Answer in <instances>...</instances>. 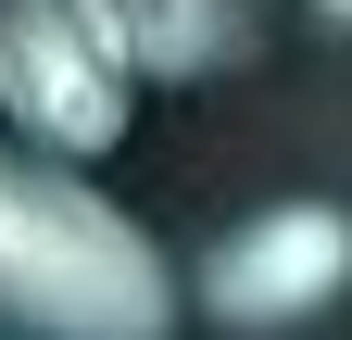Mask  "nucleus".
I'll return each instance as SVG.
<instances>
[{
  "label": "nucleus",
  "mask_w": 352,
  "mask_h": 340,
  "mask_svg": "<svg viewBox=\"0 0 352 340\" xmlns=\"http://www.w3.org/2000/svg\"><path fill=\"white\" fill-rule=\"evenodd\" d=\"M189 277L164 240L51 151H0V328L25 340H176Z\"/></svg>",
  "instance_id": "f257e3e1"
},
{
  "label": "nucleus",
  "mask_w": 352,
  "mask_h": 340,
  "mask_svg": "<svg viewBox=\"0 0 352 340\" xmlns=\"http://www.w3.org/2000/svg\"><path fill=\"white\" fill-rule=\"evenodd\" d=\"M0 114L51 164H88L139 114V38L113 0H0Z\"/></svg>",
  "instance_id": "f03ea898"
},
{
  "label": "nucleus",
  "mask_w": 352,
  "mask_h": 340,
  "mask_svg": "<svg viewBox=\"0 0 352 340\" xmlns=\"http://www.w3.org/2000/svg\"><path fill=\"white\" fill-rule=\"evenodd\" d=\"M352 290V215L340 202H264L201 252V315L214 328H302Z\"/></svg>",
  "instance_id": "7ed1b4c3"
},
{
  "label": "nucleus",
  "mask_w": 352,
  "mask_h": 340,
  "mask_svg": "<svg viewBox=\"0 0 352 340\" xmlns=\"http://www.w3.org/2000/svg\"><path fill=\"white\" fill-rule=\"evenodd\" d=\"M126 38H139V76H189L227 51V0H113Z\"/></svg>",
  "instance_id": "20e7f679"
},
{
  "label": "nucleus",
  "mask_w": 352,
  "mask_h": 340,
  "mask_svg": "<svg viewBox=\"0 0 352 340\" xmlns=\"http://www.w3.org/2000/svg\"><path fill=\"white\" fill-rule=\"evenodd\" d=\"M315 13H340V25H352V0H315Z\"/></svg>",
  "instance_id": "39448f33"
}]
</instances>
